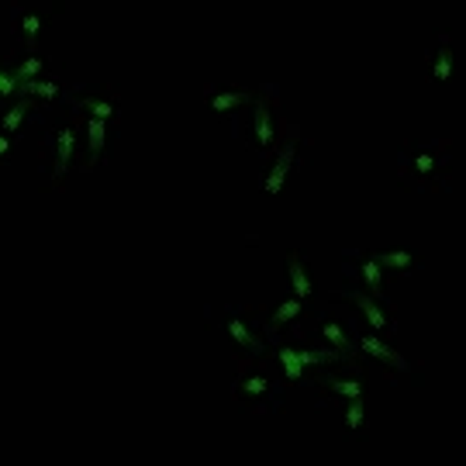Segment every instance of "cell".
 I'll use <instances>...</instances> for the list:
<instances>
[{"instance_id":"6da1fadb","label":"cell","mask_w":466,"mask_h":466,"mask_svg":"<svg viewBox=\"0 0 466 466\" xmlns=\"http://www.w3.org/2000/svg\"><path fill=\"white\" fill-rule=\"evenodd\" d=\"M294 149L297 145H284L280 149V159L273 163V170L266 176V194H280V187H284L287 173H291V163H294Z\"/></svg>"},{"instance_id":"7a4b0ae2","label":"cell","mask_w":466,"mask_h":466,"mask_svg":"<svg viewBox=\"0 0 466 466\" xmlns=\"http://www.w3.org/2000/svg\"><path fill=\"white\" fill-rule=\"evenodd\" d=\"M359 345H363V352L377 356V359H383V363H390V366H397V370H408V359H404L401 352H394L390 345H383L377 335H363V339H359Z\"/></svg>"},{"instance_id":"3957f363","label":"cell","mask_w":466,"mask_h":466,"mask_svg":"<svg viewBox=\"0 0 466 466\" xmlns=\"http://www.w3.org/2000/svg\"><path fill=\"white\" fill-rule=\"evenodd\" d=\"M253 128H255V138H259V145H262V149H269V145H273V125H269V107H266V100H255V107H253Z\"/></svg>"},{"instance_id":"277c9868","label":"cell","mask_w":466,"mask_h":466,"mask_svg":"<svg viewBox=\"0 0 466 466\" xmlns=\"http://www.w3.org/2000/svg\"><path fill=\"white\" fill-rule=\"evenodd\" d=\"M291 284H294L297 300L311 297V277H307V269H304V262H300L297 253H291Z\"/></svg>"},{"instance_id":"5b68a950","label":"cell","mask_w":466,"mask_h":466,"mask_svg":"<svg viewBox=\"0 0 466 466\" xmlns=\"http://www.w3.org/2000/svg\"><path fill=\"white\" fill-rule=\"evenodd\" d=\"M86 142H90V166L100 163V152H104V121L100 118H90L86 121Z\"/></svg>"},{"instance_id":"8992f818","label":"cell","mask_w":466,"mask_h":466,"mask_svg":"<svg viewBox=\"0 0 466 466\" xmlns=\"http://www.w3.org/2000/svg\"><path fill=\"white\" fill-rule=\"evenodd\" d=\"M349 297H352V300L359 304L363 318H366V321H370L373 328H390V318H387V314H383L380 307H377V304H373V300H370L366 294H349Z\"/></svg>"},{"instance_id":"52a82bcc","label":"cell","mask_w":466,"mask_h":466,"mask_svg":"<svg viewBox=\"0 0 466 466\" xmlns=\"http://www.w3.org/2000/svg\"><path fill=\"white\" fill-rule=\"evenodd\" d=\"M377 266H387V269H411L415 266V255L404 253V249H390V253H377L370 255Z\"/></svg>"},{"instance_id":"ba28073f","label":"cell","mask_w":466,"mask_h":466,"mask_svg":"<svg viewBox=\"0 0 466 466\" xmlns=\"http://www.w3.org/2000/svg\"><path fill=\"white\" fill-rule=\"evenodd\" d=\"M73 138H76V131L73 128H62L59 131V156H55V173L62 176L66 166H69V156H73Z\"/></svg>"},{"instance_id":"9c48e42d","label":"cell","mask_w":466,"mask_h":466,"mask_svg":"<svg viewBox=\"0 0 466 466\" xmlns=\"http://www.w3.org/2000/svg\"><path fill=\"white\" fill-rule=\"evenodd\" d=\"M435 80L442 84V80H449L453 76V48H449V42H442V48H439V55H435Z\"/></svg>"},{"instance_id":"30bf717a","label":"cell","mask_w":466,"mask_h":466,"mask_svg":"<svg viewBox=\"0 0 466 466\" xmlns=\"http://www.w3.org/2000/svg\"><path fill=\"white\" fill-rule=\"evenodd\" d=\"M228 332H232V339L239 342V345H246V349H259V342H255V335L239 321V318H228Z\"/></svg>"},{"instance_id":"8fae6325","label":"cell","mask_w":466,"mask_h":466,"mask_svg":"<svg viewBox=\"0 0 466 466\" xmlns=\"http://www.w3.org/2000/svg\"><path fill=\"white\" fill-rule=\"evenodd\" d=\"M321 335H325V339L332 342L335 349H342V352H349V349H352V342L345 339V332H342V328L335 325V321H325V325H321Z\"/></svg>"},{"instance_id":"7c38bea8","label":"cell","mask_w":466,"mask_h":466,"mask_svg":"<svg viewBox=\"0 0 466 466\" xmlns=\"http://www.w3.org/2000/svg\"><path fill=\"white\" fill-rule=\"evenodd\" d=\"M249 100V93H242V90H232V93H218L211 100L214 111H228V107H239V104H246Z\"/></svg>"},{"instance_id":"4fadbf2b","label":"cell","mask_w":466,"mask_h":466,"mask_svg":"<svg viewBox=\"0 0 466 466\" xmlns=\"http://www.w3.org/2000/svg\"><path fill=\"white\" fill-rule=\"evenodd\" d=\"M21 93H35V97H59V86L55 84H42V80H25L18 84Z\"/></svg>"},{"instance_id":"5bb4252c","label":"cell","mask_w":466,"mask_h":466,"mask_svg":"<svg viewBox=\"0 0 466 466\" xmlns=\"http://www.w3.org/2000/svg\"><path fill=\"white\" fill-rule=\"evenodd\" d=\"M328 387L335 390V394H345L349 401H363V383H356V380H328Z\"/></svg>"},{"instance_id":"9a60e30c","label":"cell","mask_w":466,"mask_h":466,"mask_svg":"<svg viewBox=\"0 0 466 466\" xmlns=\"http://www.w3.org/2000/svg\"><path fill=\"white\" fill-rule=\"evenodd\" d=\"M39 69H42V59H35V55H28V59H21V66H18V69H14L11 76H14L18 84H25V80H32V76H35Z\"/></svg>"},{"instance_id":"2e32d148","label":"cell","mask_w":466,"mask_h":466,"mask_svg":"<svg viewBox=\"0 0 466 466\" xmlns=\"http://www.w3.org/2000/svg\"><path fill=\"white\" fill-rule=\"evenodd\" d=\"M280 363H284V373H287L291 380H297V377L304 373V366L297 363V349H280Z\"/></svg>"},{"instance_id":"e0dca14e","label":"cell","mask_w":466,"mask_h":466,"mask_svg":"<svg viewBox=\"0 0 466 466\" xmlns=\"http://www.w3.org/2000/svg\"><path fill=\"white\" fill-rule=\"evenodd\" d=\"M297 314H300V300H287V304H280V307H277V311H273V318H269V321H273V325H284V321H291V318H297Z\"/></svg>"},{"instance_id":"ac0fdd59","label":"cell","mask_w":466,"mask_h":466,"mask_svg":"<svg viewBox=\"0 0 466 466\" xmlns=\"http://www.w3.org/2000/svg\"><path fill=\"white\" fill-rule=\"evenodd\" d=\"M84 107L93 114V118H100V121H107V118L114 114V104H111V100H84Z\"/></svg>"},{"instance_id":"d6986e66","label":"cell","mask_w":466,"mask_h":466,"mask_svg":"<svg viewBox=\"0 0 466 466\" xmlns=\"http://www.w3.org/2000/svg\"><path fill=\"white\" fill-rule=\"evenodd\" d=\"M25 114H28V100L14 104V107H11V111L4 114V128H7V131H14V128L21 125V118H25Z\"/></svg>"},{"instance_id":"ffe728a7","label":"cell","mask_w":466,"mask_h":466,"mask_svg":"<svg viewBox=\"0 0 466 466\" xmlns=\"http://www.w3.org/2000/svg\"><path fill=\"white\" fill-rule=\"evenodd\" d=\"M363 277H366L370 291H373V294H380V291H383V287H380V266H377L373 259H366V262H363Z\"/></svg>"},{"instance_id":"44dd1931","label":"cell","mask_w":466,"mask_h":466,"mask_svg":"<svg viewBox=\"0 0 466 466\" xmlns=\"http://www.w3.org/2000/svg\"><path fill=\"white\" fill-rule=\"evenodd\" d=\"M345 425H349L352 432H359V428H363V401H349V411H345Z\"/></svg>"},{"instance_id":"7402d4cb","label":"cell","mask_w":466,"mask_h":466,"mask_svg":"<svg viewBox=\"0 0 466 466\" xmlns=\"http://www.w3.org/2000/svg\"><path fill=\"white\" fill-rule=\"evenodd\" d=\"M21 28H25V39L35 42V35H39V14H28V18L21 21Z\"/></svg>"},{"instance_id":"603a6c76","label":"cell","mask_w":466,"mask_h":466,"mask_svg":"<svg viewBox=\"0 0 466 466\" xmlns=\"http://www.w3.org/2000/svg\"><path fill=\"white\" fill-rule=\"evenodd\" d=\"M266 387H269V383L262 380V377H249V380L242 383V390H246V394H253V397H255V394H262Z\"/></svg>"},{"instance_id":"cb8c5ba5","label":"cell","mask_w":466,"mask_h":466,"mask_svg":"<svg viewBox=\"0 0 466 466\" xmlns=\"http://www.w3.org/2000/svg\"><path fill=\"white\" fill-rule=\"evenodd\" d=\"M0 93H4V97L18 93V80H14V76H7V73H0Z\"/></svg>"},{"instance_id":"d4e9b609","label":"cell","mask_w":466,"mask_h":466,"mask_svg":"<svg viewBox=\"0 0 466 466\" xmlns=\"http://www.w3.org/2000/svg\"><path fill=\"white\" fill-rule=\"evenodd\" d=\"M7 149H11V142H7V138H0V156H7Z\"/></svg>"}]
</instances>
